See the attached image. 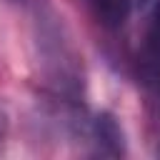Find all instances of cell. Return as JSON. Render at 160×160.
I'll use <instances>...</instances> for the list:
<instances>
[{"label":"cell","instance_id":"obj_1","mask_svg":"<svg viewBox=\"0 0 160 160\" xmlns=\"http://www.w3.org/2000/svg\"><path fill=\"white\" fill-rule=\"evenodd\" d=\"M135 65H138V80L148 100L160 108V0H155V8L145 20Z\"/></svg>","mask_w":160,"mask_h":160},{"label":"cell","instance_id":"obj_4","mask_svg":"<svg viewBox=\"0 0 160 160\" xmlns=\"http://www.w3.org/2000/svg\"><path fill=\"white\" fill-rule=\"evenodd\" d=\"M2 138H5V115L0 112V142H2Z\"/></svg>","mask_w":160,"mask_h":160},{"label":"cell","instance_id":"obj_5","mask_svg":"<svg viewBox=\"0 0 160 160\" xmlns=\"http://www.w3.org/2000/svg\"><path fill=\"white\" fill-rule=\"evenodd\" d=\"M140 5H150V2H155V0H138Z\"/></svg>","mask_w":160,"mask_h":160},{"label":"cell","instance_id":"obj_2","mask_svg":"<svg viewBox=\"0 0 160 160\" xmlns=\"http://www.w3.org/2000/svg\"><path fill=\"white\" fill-rule=\"evenodd\" d=\"M92 138H95L100 152H108V155H122L125 152L122 130L110 112H100L92 120Z\"/></svg>","mask_w":160,"mask_h":160},{"label":"cell","instance_id":"obj_3","mask_svg":"<svg viewBox=\"0 0 160 160\" xmlns=\"http://www.w3.org/2000/svg\"><path fill=\"white\" fill-rule=\"evenodd\" d=\"M82 2L92 12V18L108 30L122 28L132 8V0H82Z\"/></svg>","mask_w":160,"mask_h":160}]
</instances>
